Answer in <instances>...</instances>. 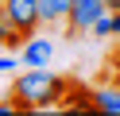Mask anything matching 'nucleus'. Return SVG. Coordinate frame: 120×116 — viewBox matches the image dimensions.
<instances>
[{
  "label": "nucleus",
  "instance_id": "4",
  "mask_svg": "<svg viewBox=\"0 0 120 116\" xmlns=\"http://www.w3.org/2000/svg\"><path fill=\"white\" fill-rule=\"evenodd\" d=\"M50 58H54V43H50V39L31 35L19 46V62H23V66H50Z\"/></svg>",
  "mask_w": 120,
  "mask_h": 116
},
{
  "label": "nucleus",
  "instance_id": "8",
  "mask_svg": "<svg viewBox=\"0 0 120 116\" xmlns=\"http://www.w3.org/2000/svg\"><path fill=\"white\" fill-rule=\"evenodd\" d=\"M12 43V23H8V12H4V0H0V46Z\"/></svg>",
  "mask_w": 120,
  "mask_h": 116
},
{
  "label": "nucleus",
  "instance_id": "5",
  "mask_svg": "<svg viewBox=\"0 0 120 116\" xmlns=\"http://www.w3.org/2000/svg\"><path fill=\"white\" fill-rule=\"evenodd\" d=\"M93 112L120 116V81H112V85H97V89H93Z\"/></svg>",
  "mask_w": 120,
  "mask_h": 116
},
{
  "label": "nucleus",
  "instance_id": "1",
  "mask_svg": "<svg viewBox=\"0 0 120 116\" xmlns=\"http://www.w3.org/2000/svg\"><path fill=\"white\" fill-rule=\"evenodd\" d=\"M66 89H70V81L58 77L54 70H47V66H27L23 74L16 77V85H12V105H16L19 112H43V108L62 105Z\"/></svg>",
  "mask_w": 120,
  "mask_h": 116
},
{
  "label": "nucleus",
  "instance_id": "3",
  "mask_svg": "<svg viewBox=\"0 0 120 116\" xmlns=\"http://www.w3.org/2000/svg\"><path fill=\"white\" fill-rule=\"evenodd\" d=\"M109 12V4H105V0H74L70 4V31L74 35H78V31H93V23L101 19V15Z\"/></svg>",
  "mask_w": 120,
  "mask_h": 116
},
{
  "label": "nucleus",
  "instance_id": "6",
  "mask_svg": "<svg viewBox=\"0 0 120 116\" xmlns=\"http://www.w3.org/2000/svg\"><path fill=\"white\" fill-rule=\"evenodd\" d=\"M70 4H74V0H39V15H43V27L66 23V19H70Z\"/></svg>",
  "mask_w": 120,
  "mask_h": 116
},
{
  "label": "nucleus",
  "instance_id": "10",
  "mask_svg": "<svg viewBox=\"0 0 120 116\" xmlns=\"http://www.w3.org/2000/svg\"><path fill=\"white\" fill-rule=\"evenodd\" d=\"M109 4V12H120V0H105Z\"/></svg>",
  "mask_w": 120,
  "mask_h": 116
},
{
  "label": "nucleus",
  "instance_id": "9",
  "mask_svg": "<svg viewBox=\"0 0 120 116\" xmlns=\"http://www.w3.org/2000/svg\"><path fill=\"white\" fill-rule=\"evenodd\" d=\"M19 54H0V74H8V70H16Z\"/></svg>",
  "mask_w": 120,
  "mask_h": 116
},
{
  "label": "nucleus",
  "instance_id": "7",
  "mask_svg": "<svg viewBox=\"0 0 120 116\" xmlns=\"http://www.w3.org/2000/svg\"><path fill=\"white\" fill-rule=\"evenodd\" d=\"M62 108L66 112H93V89H85V85H74L70 81V89H66V97H62Z\"/></svg>",
  "mask_w": 120,
  "mask_h": 116
},
{
  "label": "nucleus",
  "instance_id": "2",
  "mask_svg": "<svg viewBox=\"0 0 120 116\" xmlns=\"http://www.w3.org/2000/svg\"><path fill=\"white\" fill-rule=\"evenodd\" d=\"M4 12H8V23H12V31H16L23 43H27L31 35H39V27H43L39 0H4Z\"/></svg>",
  "mask_w": 120,
  "mask_h": 116
}]
</instances>
